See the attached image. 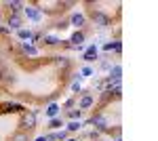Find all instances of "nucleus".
<instances>
[{
	"label": "nucleus",
	"instance_id": "obj_1",
	"mask_svg": "<svg viewBox=\"0 0 158 141\" xmlns=\"http://www.w3.org/2000/svg\"><path fill=\"white\" fill-rule=\"evenodd\" d=\"M93 21H95V25H99V27H106V25L110 23L108 15H103V13H93Z\"/></svg>",
	"mask_w": 158,
	"mask_h": 141
},
{
	"label": "nucleus",
	"instance_id": "obj_2",
	"mask_svg": "<svg viewBox=\"0 0 158 141\" xmlns=\"http://www.w3.org/2000/svg\"><path fill=\"white\" fill-rule=\"evenodd\" d=\"M23 126H27V129H34L36 126V114L34 112H30V114L23 116Z\"/></svg>",
	"mask_w": 158,
	"mask_h": 141
},
{
	"label": "nucleus",
	"instance_id": "obj_3",
	"mask_svg": "<svg viewBox=\"0 0 158 141\" xmlns=\"http://www.w3.org/2000/svg\"><path fill=\"white\" fill-rule=\"evenodd\" d=\"M97 59V47H89L85 53V61H95Z\"/></svg>",
	"mask_w": 158,
	"mask_h": 141
},
{
	"label": "nucleus",
	"instance_id": "obj_4",
	"mask_svg": "<svg viewBox=\"0 0 158 141\" xmlns=\"http://www.w3.org/2000/svg\"><path fill=\"white\" fill-rule=\"evenodd\" d=\"M91 122H93V124H97L99 129H103V131L108 129V120H106V118H103V116H95V118H93V120H91Z\"/></svg>",
	"mask_w": 158,
	"mask_h": 141
},
{
	"label": "nucleus",
	"instance_id": "obj_5",
	"mask_svg": "<svg viewBox=\"0 0 158 141\" xmlns=\"http://www.w3.org/2000/svg\"><path fill=\"white\" fill-rule=\"evenodd\" d=\"M9 25H11L13 30H21V19H19V15H13V17H9Z\"/></svg>",
	"mask_w": 158,
	"mask_h": 141
},
{
	"label": "nucleus",
	"instance_id": "obj_6",
	"mask_svg": "<svg viewBox=\"0 0 158 141\" xmlns=\"http://www.w3.org/2000/svg\"><path fill=\"white\" fill-rule=\"evenodd\" d=\"M82 40H85V34H82V32H76V34L72 36V40H70V42H74V48H78Z\"/></svg>",
	"mask_w": 158,
	"mask_h": 141
},
{
	"label": "nucleus",
	"instance_id": "obj_7",
	"mask_svg": "<svg viewBox=\"0 0 158 141\" xmlns=\"http://www.w3.org/2000/svg\"><path fill=\"white\" fill-rule=\"evenodd\" d=\"M70 21H72V25H76V27H80V25L85 23V17H82L80 13H76V15H72V19H70Z\"/></svg>",
	"mask_w": 158,
	"mask_h": 141
},
{
	"label": "nucleus",
	"instance_id": "obj_8",
	"mask_svg": "<svg viewBox=\"0 0 158 141\" xmlns=\"http://www.w3.org/2000/svg\"><path fill=\"white\" fill-rule=\"evenodd\" d=\"M25 15H27L30 19H34V21H38V19H40V13H38L36 9H32V6H27V9H25Z\"/></svg>",
	"mask_w": 158,
	"mask_h": 141
},
{
	"label": "nucleus",
	"instance_id": "obj_9",
	"mask_svg": "<svg viewBox=\"0 0 158 141\" xmlns=\"http://www.w3.org/2000/svg\"><path fill=\"white\" fill-rule=\"evenodd\" d=\"M91 106H93V97L91 95H86V97L80 99V110H86V107H91Z\"/></svg>",
	"mask_w": 158,
	"mask_h": 141
},
{
	"label": "nucleus",
	"instance_id": "obj_10",
	"mask_svg": "<svg viewBox=\"0 0 158 141\" xmlns=\"http://www.w3.org/2000/svg\"><path fill=\"white\" fill-rule=\"evenodd\" d=\"M120 74H122L120 65H114V68H112V72H110V76H112L114 80H120ZM112 78H110V80H112Z\"/></svg>",
	"mask_w": 158,
	"mask_h": 141
},
{
	"label": "nucleus",
	"instance_id": "obj_11",
	"mask_svg": "<svg viewBox=\"0 0 158 141\" xmlns=\"http://www.w3.org/2000/svg\"><path fill=\"white\" fill-rule=\"evenodd\" d=\"M55 63L59 65L61 70H68V68H70V61H68L65 57H57V59H55Z\"/></svg>",
	"mask_w": 158,
	"mask_h": 141
},
{
	"label": "nucleus",
	"instance_id": "obj_12",
	"mask_svg": "<svg viewBox=\"0 0 158 141\" xmlns=\"http://www.w3.org/2000/svg\"><path fill=\"white\" fill-rule=\"evenodd\" d=\"M6 6L13 9V15H17V11L21 9V2H17V0H13V2H6Z\"/></svg>",
	"mask_w": 158,
	"mask_h": 141
},
{
	"label": "nucleus",
	"instance_id": "obj_13",
	"mask_svg": "<svg viewBox=\"0 0 158 141\" xmlns=\"http://www.w3.org/2000/svg\"><path fill=\"white\" fill-rule=\"evenodd\" d=\"M44 42H47V44H59L61 40L57 36H44Z\"/></svg>",
	"mask_w": 158,
	"mask_h": 141
},
{
	"label": "nucleus",
	"instance_id": "obj_14",
	"mask_svg": "<svg viewBox=\"0 0 158 141\" xmlns=\"http://www.w3.org/2000/svg\"><path fill=\"white\" fill-rule=\"evenodd\" d=\"M57 112H59V106H57V103H51L49 110H47V114H49V116H55Z\"/></svg>",
	"mask_w": 158,
	"mask_h": 141
},
{
	"label": "nucleus",
	"instance_id": "obj_15",
	"mask_svg": "<svg viewBox=\"0 0 158 141\" xmlns=\"http://www.w3.org/2000/svg\"><path fill=\"white\" fill-rule=\"evenodd\" d=\"M19 38H21V40H30V38H32V32H30V30H19Z\"/></svg>",
	"mask_w": 158,
	"mask_h": 141
},
{
	"label": "nucleus",
	"instance_id": "obj_16",
	"mask_svg": "<svg viewBox=\"0 0 158 141\" xmlns=\"http://www.w3.org/2000/svg\"><path fill=\"white\" fill-rule=\"evenodd\" d=\"M23 51L30 53V55H36V47H32V44H27V42H23Z\"/></svg>",
	"mask_w": 158,
	"mask_h": 141
},
{
	"label": "nucleus",
	"instance_id": "obj_17",
	"mask_svg": "<svg viewBox=\"0 0 158 141\" xmlns=\"http://www.w3.org/2000/svg\"><path fill=\"white\" fill-rule=\"evenodd\" d=\"M13 141H27V135H23V133H17V135L13 137Z\"/></svg>",
	"mask_w": 158,
	"mask_h": 141
},
{
	"label": "nucleus",
	"instance_id": "obj_18",
	"mask_svg": "<svg viewBox=\"0 0 158 141\" xmlns=\"http://www.w3.org/2000/svg\"><path fill=\"white\" fill-rule=\"evenodd\" d=\"M80 129V122H70L68 124V131H78Z\"/></svg>",
	"mask_w": 158,
	"mask_h": 141
},
{
	"label": "nucleus",
	"instance_id": "obj_19",
	"mask_svg": "<svg viewBox=\"0 0 158 141\" xmlns=\"http://www.w3.org/2000/svg\"><path fill=\"white\" fill-rule=\"evenodd\" d=\"M0 32H2V34H11V27H6V25H0Z\"/></svg>",
	"mask_w": 158,
	"mask_h": 141
},
{
	"label": "nucleus",
	"instance_id": "obj_20",
	"mask_svg": "<svg viewBox=\"0 0 158 141\" xmlns=\"http://www.w3.org/2000/svg\"><path fill=\"white\" fill-rule=\"evenodd\" d=\"M70 116H72V118H78V116H80V110H72V112H70Z\"/></svg>",
	"mask_w": 158,
	"mask_h": 141
},
{
	"label": "nucleus",
	"instance_id": "obj_21",
	"mask_svg": "<svg viewBox=\"0 0 158 141\" xmlns=\"http://www.w3.org/2000/svg\"><path fill=\"white\" fill-rule=\"evenodd\" d=\"M36 141H49V137H38Z\"/></svg>",
	"mask_w": 158,
	"mask_h": 141
},
{
	"label": "nucleus",
	"instance_id": "obj_22",
	"mask_svg": "<svg viewBox=\"0 0 158 141\" xmlns=\"http://www.w3.org/2000/svg\"><path fill=\"white\" fill-rule=\"evenodd\" d=\"M0 70H2V61H0Z\"/></svg>",
	"mask_w": 158,
	"mask_h": 141
},
{
	"label": "nucleus",
	"instance_id": "obj_23",
	"mask_svg": "<svg viewBox=\"0 0 158 141\" xmlns=\"http://www.w3.org/2000/svg\"><path fill=\"white\" fill-rule=\"evenodd\" d=\"M68 141H76V139H68Z\"/></svg>",
	"mask_w": 158,
	"mask_h": 141
}]
</instances>
